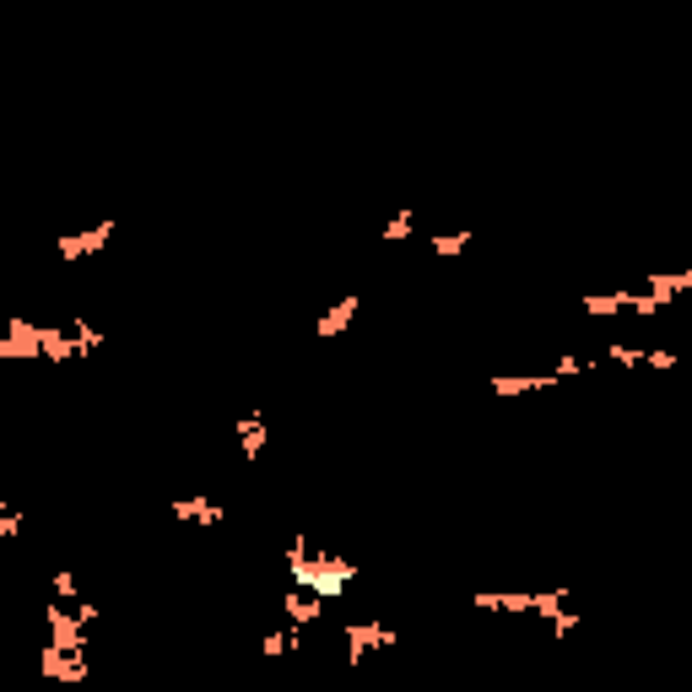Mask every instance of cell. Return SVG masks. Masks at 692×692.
<instances>
[{
	"mask_svg": "<svg viewBox=\"0 0 692 692\" xmlns=\"http://www.w3.org/2000/svg\"><path fill=\"white\" fill-rule=\"evenodd\" d=\"M292 649H303V628H271V633H260V655L265 660H282V655H292Z\"/></svg>",
	"mask_w": 692,
	"mask_h": 692,
	"instance_id": "5bb4252c",
	"label": "cell"
},
{
	"mask_svg": "<svg viewBox=\"0 0 692 692\" xmlns=\"http://www.w3.org/2000/svg\"><path fill=\"white\" fill-rule=\"evenodd\" d=\"M649 292H655L660 303H676L682 292H692V265H682V271H649Z\"/></svg>",
	"mask_w": 692,
	"mask_h": 692,
	"instance_id": "4fadbf2b",
	"label": "cell"
},
{
	"mask_svg": "<svg viewBox=\"0 0 692 692\" xmlns=\"http://www.w3.org/2000/svg\"><path fill=\"white\" fill-rule=\"evenodd\" d=\"M590 368H595V357L563 352V357H557V363H552V374H557V379H579V374H590Z\"/></svg>",
	"mask_w": 692,
	"mask_h": 692,
	"instance_id": "ffe728a7",
	"label": "cell"
},
{
	"mask_svg": "<svg viewBox=\"0 0 692 692\" xmlns=\"http://www.w3.org/2000/svg\"><path fill=\"white\" fill-rule=\"evenodd\" d=\"M676 363H682V352H671V346H649L644 352V368H655V374H671Z\"/></svg>",
	"mask_w": 692,
	"mask_h": 692,
	"instance_id": "44dd1931",
	"label": "cell"
},
{
	"mask_svg": "<svg viewBox=\"0 0 692 692\" xmlns=\"http://www.w3.org/2000/svg\"><path fill=\"white\" fill-rule=\"evenodd\" d=\"M411 233H417V211H411V206H401L390 222H384V244H406Z\"/></svg>",
	"mask_w": 692,
	"mask_h": 692,
	"instance_id": "ac0fdd59",
	"label": "cell"
},
{
	"mask_svg": "<svg viewBox=\"0 0 692 692\" xmlns=\"http://www.w3.org/2000/svg\"><path fill=\"white\" fill-rule=\"evenodd\" d=\"M173 519L211 530V525H222V519H228V503H222V498H206V492H195V498H173Z\"/></svg>",
	"mask_w": 692,
	"mask_h": 692,
	"instance_id": "ba28073f",
	"label": "cell"
},
{
	"mask_svg": "<svg viewBox=\"0 0 692 692\" xmlns=\"http://www.w3.org/2000/svg\"><path fill=\"white\" fill-rule=\"evenodd\" d=\"M282 563H287V579L298 584V590L319 595V601H341V595L357 584V563L314 547L309 536H287L282 541Z\"/></svg>",
	"mask_w": 692,
	"mask_h": 692,
	"instance_id": "6da1fadb",
	"label": "cell"
},
{
	"mask_svg": "<svg viewBox=\"0 0 692 692\" xmlns=\"http://www.w3.org/2000/svg\"><path fill=\"white\" fill-rule=\"evenodd\" d=\"M628 298H633V287H611V292H584V298H579V309L590 314V319H617V314H628Z\"/></svg>",
	"mask_w": 692,
	"mask_h": 692,
	"instance_id": "7c38bea8",
	"label": "cell"
},
{
	"mask_svg": "<svg viewBox=\"0 0 692 692\" xmlns=\"http://www.w3.org/2000/svg\"><path fill=\"white\" fill-rule=\"evenodd\" d=\"M0 536H6V541L22 536V509H17V503H0Z\"/></svg>",
	"mask_w": 692,
	"mask_h": 692,
	"instance_id": "7402d4cb",
	"label": "cell"
},
{
	"mask_svg": "<svg viewBox=\"0 0 692 692\" xmlns=\"http://www.w3.org/2000/svg\"><path fill=\"white\" fill-rule=\"evenodd\" d=\"M644 352H649V346H633V341H611L606 352H601V363H611V368H644Z\"/></svg>",
	"mask_w": 692,
	"mask_h": 692,
	"instance_id": "2e32d148",
	"label": "cell"
},
{
	"mask_svg": "<svg viewBox=\"0 0 692 692\" xmlns=\"http://www.w3.org/2000/svg\"><path fill=\"white\" fill-rule=\"evenodd\" d=\"M0 357L6 363H44V325L11 314L6 330H0Z\"/></svg>",
	"mask_w": 692,
	"mask_h": 692,
	"instance_id": "3957f363",
	"label": "cell"
},
{
	"mask_svg": "<svg viewBox=\"0 0 692 692\" xmlns=\"http://www.w3.org/2000/svg\"><path fill=\"white\" fill-rule=\"evenodd\" d=\"M357 309H363V298H357V292H346V298H336V303H330L325 314L314 319V336H319V341H336L341 330H346V325H352V319H357Z\"/></svg>",
	"mask_w": 692,
	"mask_h": 692,
	"instance_id": "30bf717a",
	"label": "cell"
},
{
	"mask_svg": "<svg viewBox=\"0 0 692 692\" xmlns=\"http://www.w3.org/2000/svg\"><path fill=\"white\" fill-rule=\"evenodd\" d=\"M325 606H330V601H319V595L298 590V584H287V595H282V611H287L292 628H314V622L325 617Z\"/></svg>",
	"mask_w": 692,
	"mask_h": 692,
	"instance_id": "8fae6325",
	"label": "cell"
},
{
	"mask_svg": "<svg viewBox=\"0 0 692 692\" xmlns=\"http://www.w3.org/2000/svg\"><path fill=\"white\" fill-rule=\"evenodd\" d=\"M476 244V233L471 228H455V233H433L428 238V249H433V260H460L465 249Z\"/></svg>",
	"mask_w": 692,
	"mask_h": 692,
	"instance_id": "9a60e30c",
	"label": "cell"
},
{
	"mask_svg": "<svg viewBox=\"0 0 692 692\" xmlns=\"http://www.w3.org/2000/svg\"><path fill=\"white\" fill-rule=\"evenodd\" d=\"M71 336H76V346H82V357H87L92 346H103V341H109V330H98V325H87L82 314H71Z\"/></svg>",
	"mask_w": 692,
	"mask_h": 692,
	"instance_id": "d6986e66",
	"label": "cell"
},
{
	"mask_svg": "<svg viewBox=\"0 0 692 692\" xmlns=\"http://www.w3.org/2000/svg\"><path fill=\"white\" fill-rule=\"evenodd\" d=\"M401 644V628L395 622H384V617H368V622H346V633H341V649H346V665H363L374 649H395Z\"/></svg>",
	"mask_w": 692,
	"mask_h": 692,
	"instance_id": "7a4b0ae2",
	"label": "cell"
},
{
	"mask_svg": "<svg viewBox=\"0 0 692 692\" xmlns=\"http://www.w3.org/2000/svg\"><path fill=\"white\" fill-rule=\"evenodd\" d=\"M49 590H55V601H65V606L87 601V595H82V579H76V568H55V579H49Z\"/></svg>",
	"mask_w": 692,
	"mask_h": 692,
	"instance_id": "e0dca14e",
	"label": "cell"
},
{
	"mask_svg": "<svg viewBox=\"0 0 692 692\" xmlns=\"http://www.w3.org/2000/svg\"><path fill=\"white\" fill-rule=\"evenodd\" d=\"M233 433H238V460L244 465H255L265 455V444H271V422H265L260 411H244V417L233 422Z\"/></svg>",
	"mask_w": 692,
	"mask_h": 692,
	"instance_id": "8992f818",
	"label": "cell"
},
{
	"mask_svg": "<svg viewBox=\"0 0 692 692\" xmlns=\"http://www.w3.org/2000/svg\"><path fill=\"white\" fill-rule=\"evenodd\" d=\"M114 228H119L114 217H98V222H92V228H82V233H60V238H55V255H60V260H92V255H103V244L114 238Z\"/></svg>",
	"mask_w": 692,
	"mask_h": 692,
	"instance_id": "277c9868",
	"label": "cell"
},
{
	"mask_svg": "<svg viewBox=\"0 0 692 692\" xmlns=\"http://www.w3.org/2000/svg\"><path fill=\"white\" fill-rule=\"evenodd\" d=\"M44 676H49V682H60V687L87 682V655H82V649H55V644H44Z\"/></svg>",
	"mask_w": 692,
	"mask_h": 692,
	"instance_id": "5b68a950",
	"label": "cell"
},
{
	"mask_svg": "<svg viewBox=\"0 0 692 692\" xmlns=\"http://www.w3.org/2000/svg\"><path fill=\"white\" fill-rule=\"evenodd\" d=\"M476 611H498V617H530L536 590H476Z\"/></svg>",
	"mask_w": 692,
	"mask_h": 692,
	"instance_id": "9c48e42d",
	"label": "cell"
},
{
	"mask_svg": "<svg viewBox=\"0 0 692 692\" xmlns=\"http://www.w3.org/2000/svg\"><path fill=\"white\" fill-rule=\"evenodd\" d=\"M557 384H563V379L547 368V374H492L487 390L498 395V401H519V395H530V390H557Z\"/></svg>",
	"mask_w": 692,
	"mask_h": 692,
	"instance_id": "52a82bcc",
	"label": "cell"
}]
</instances>
